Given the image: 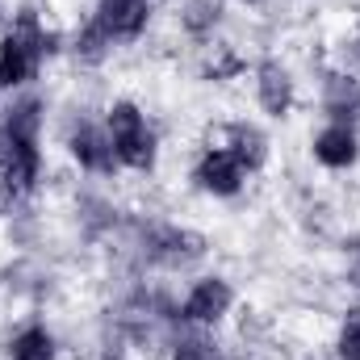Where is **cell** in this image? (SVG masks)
<instances>
[{
    "mask_svg": "<svg viewBox=\"0 0 360 360\" xmlns=\"http://www.w3.org/2000/svg\"><path fill=\"white\" fill-rule=\"evenodd\" d=\"M155 17V0H96L89 13V21L101 30V38L117 51V46H130L147 34Z\"/></svg>",
    "mask_w": 360,
    "mask_h": 360,
    "instance_id": "obj_4",
    "label": "cell"
},
{
    "mask_svg": "<svg viewBox=\"0 0 360 360\" xmlns=\"http://www.w3.org/2000/svg\"><path fill=\"white\" fill-rule=\"evenodd\" d=\"M222 8L226 0H184L176 21L188 38H214V30L222 25Z\"/></svg>",
    "mask_w": 360,
    "mask_h": 360,
    "instance_id": "obj_14",
    "label": "cell"
},
{
    "mask_svg": "<svg viewBox=\"0 0 360 360\" xmlns=\"http://www.w3.org/2000/svg\"><path fill=\"white\" fill-rule=\"evenodd\" d=\"M63 147L72 155V164L89 176H117L122 164L113 155V143H109V130L105 122H92V117H76L63 134Z\"/></svg>",
    "mask_w": 360,
    "mask_h": 360,
    "instance_id": "obj_5",
    "label": "cell"
},
{
    "mask_svg": "<svg viewBox=\"0 0 360 360\" xmlns=\"http://www.w3.org/2000/svg\"><path fill=\"white\" fill-rule=\"evenodd\" d=\"M243 4H264V0H243Z\"/></svg>",
    "mask_w": 360,
    "mask_h": 360,
    "instance_id": "obj_19",
    "label": "cell"
},
{
    "mask_svg": "<svg viewBox=\"0 0 360 360\" xmlns=\"http://www.w3.org/2000/svg\"><path fill=\"white\" fill-rule=\"evenodd\" d=\"M193 188L197 193H205V197H218V201H231V197H239L243 188H248V172H243V164L222 147V143H210V147H201V155L193 160Z\"/></svg>",
    "mask_w": 360,
    "mask_h": 360,
    "instance_id": "obj_6",
    "label": "cell"
},
{
    "mask_svg": "<svg viewBox=\"0 0 360 360\" xmlns=\"http://www.w3.org/2000/svg\"><path fill=\"white\" fill-rule=\"evenodd\" d=\"M42 172H46L42 143H30V139L0 130V184L13 197H30L42 184Z\"/></svg>",
    "mask_w": 360,
    "mask_h": 360,
    "instance_id": "obj_7",
    "label": "cell"
},
{
    "mask_svg": "<svg viewBox=\"0 0 360 360\" xmlns=\"http://www.w3.org/2000/svg\"><path fill=\"white\" fill-rule=\"evenodd\" d=\"M310 160L327 172H352L360 164V126L352 122H323L310 134Z\"/></svg>",
    "mask_w": 360,
    "mask_h": 360,
    "instance_id": "obj_8",
    "label": "cell"
},
{
    "mask_svg": "<svg viewBox=\"0 0 360 360\" xmlns=\"http://www.w3.org/2000/svg\"><path fill=\"white\" fill-rule=\"evenodd\" d=\"M59 51L63 38L46 30V21L34 8H21L0 34V92H25L42 76L46 59H55Z\"/></svg>",
    "mask_w": 360,
    "mask_h": 360,
    "instance_id": "obj_1",
    "label": "cell"
},
{
    "mask_svg": "<svg viewBox=\"0 0 360 360\" xmlns=\"http://www.w3.org/2000/svg\"><path fill=\"white\" fill-rule=\"evenodd\" d=\"M239 164H243V172L248 176H256V172H264V164H269L272 155V143L269 134L256 126V122H231V126H222V139H218Z\"/></svg>",
    "mask_w": 360,
    "mask_h": 360,
    "instance_id": "obj_12",
    "label": "cell"
},
{
    "mask_svg": "<svg viewBox=\"0 0 360 360\" xmlns=\"http://www.w3.org/2000/svg\"><path fill=\"white\" fill-rule=\"evenodd\" d=\"M143 252H147V260H155L164 269H184V264L205 256V239L197 231H184V226H155L147 235Z\"/></svg>",
    "mask_w": 360,
    "mask_h": 360,
    "instance_id": "obj_10",
    "label": "cell"
},
{
    "mask_svg": "<svg viewBox=\"0 0 360 360\" xmlns=\"http://www.w3.org/2000/svg\"><path fill=\"white\" fill-rule=\"evenodd\" d=\"M101 122L109 130V143H113V155H117L122 172H155V164H160V134L151 130V122H147L139 101H130V96L109 101Z\"/></svg>",
    "mask_w": 360,
    "mask_h": 360,
    "instance_id": "obj_2",
    "label": "cell"
},
{
    "mask_svg": "<svg viewBox=\"0 0 360 360\" xmlns=\"http://www.w3.org/2000/svg\"><path fill=\"white\" fill-rule=\"evenodd\" d=\"M319 105H323V117L327 122H352L360 126V76L335 68L323 76V92H319Z\"/></svg>",
    "mask_w": 360,
    "mask_h": 360,
    "instance_id": "obj_11",
    "label": "cell"
},
{
    "mask_svg": "<svg viewBox=\"0 0 360 360\" xmlns=\"http://www.w3.org/2000/svg\"><path fill=\"white\" fill-rule=\"evenodd\" d=\"M252 92H256V105L269 117H289L293 105H297V80L281 59H260L252 68Z\"/></svg>",
    "mask_w": 360,
    "mask_h": 360,
    "instance_id": "obj_9",
    "label": "cell"
},
{
    "mask_svg": "<svg viewBox=\"0 0 360 360\" xmlns=\"http://www.w3.org/2000/svg\"><path fill=\"white\" fill-rule=\"evenodd\" d=\"M231 310H235V285L218 272L197 276L176 302V319L184 327H197V331H214L218 323H226Z\"/></svg>",
    "mask_w": 360,
    "mask_h": 360,
    "instance_id": "obj_3",
    "label": "cell"
},
{
    "mask_svg": "<svg viewBox=\"0 0 360 360\" xmlns=\"http://www.w3.org/2000/svg\"><path fill=\"white\" fill-rule=\"evenodd\" d=\"M13 201H17V197H13V193H8V188H4V184H0V218H4V214H8V210H13Z\"/></svg>",
    "mask_w": 360,
    "mask_h": 360,
    "instance_id": "obj_18",
    "label": "cell"
},
{
    "mask_svg": "<svg viewBox=\"0 0 360 360\" xmlns=\"http://www.w3.org/2000/svg\"><path fill=\"white\" fill-rule=\"evenodd\" d=\"M348 285L352 289H360V243H348Z\"/></svg>",
    "mask_w": 360,
    "mask_h": 360,
    "instance_id": "obj_17",
    "label": "cell"
},
{
    "mask_svg": "<svg viewBox=\"0 0 360 360\" xmlns=\"http://www.w3.org/2000/svg\"><path fill=\"white\" fill-rule=\"evenodd\" d=\"M335 352L340 360H360V306H348L335 331Z\"/></svg>",
    "mask_w": 360,
    "mask_h": 360,
    "instance_id": "obj_15",
    "label": "cell"
},
{
    "mask_svg": "<svg viewBox=\"0 0 360 360\" xmlns=\"http://www.w3.org/2000/svg\"><path fill=\"white\" fill-rule=\"evenodd\" d=\"M4 356L8 360H59V340L46 323H25L8 335L4 344Z\"/></svg>",
    "mask_w": 360,
    "mask_h": 360,
    "instance_id": "obj_13",
    "label": "cell"
},
{
    "mask_svg": "<svg viewBox=\"0 0 360 360\" xmlns=\"http://www.w3.org/2000/svg\"><path fill=\"white\" fill-rule=\"evenodd\" d=\"M344 72H352V76H360V30L352 34L348 51H344Z\"/></svg>",
    "mask_w": 360,
    "mask_h": 360,
    "instance_id": "obj_16",
    "label": "cell"
}]
</instances>
